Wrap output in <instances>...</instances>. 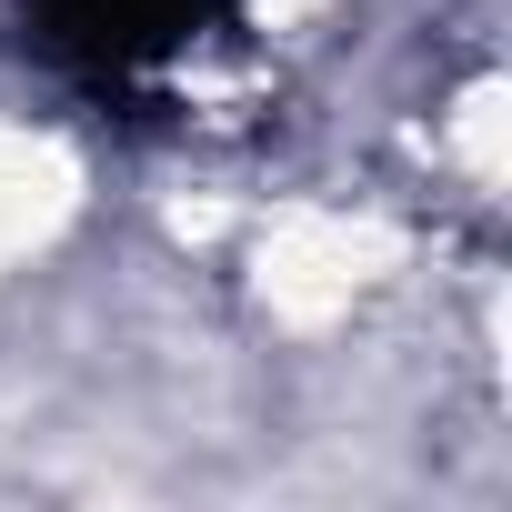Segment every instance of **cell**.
Returning <instances> with one entry per match:
<instances>
[{"instance_id":"obj_1","label":"cell","mask_w":512,"mask_h":512,"mask_svg":"<svg viewBox=\"0 0 512 512\" xmlns=\"http://www.w3.org/2000/svg\"><path fill=\"white\" fill-rule=\"evenodd\" d=\"M191 11L201 0H61V21L101 51H161V41L191 31Z\"/></svg>"}]
</instances>
